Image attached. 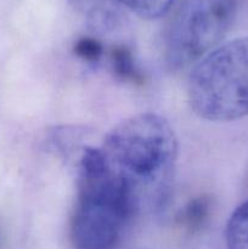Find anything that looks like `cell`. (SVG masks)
<instances>
[{
  "mask_svg": "<svg viewBox=\"0 0 248 249\" xmlns=\"http://www.w3.org/2000/svg\"><path fill=\"white\" fill-rule=\"evenodd\" d=\"M101 151L139 206L145 197L156 209L164 206L177 158V136L167 119L156 113L129 117L111 129Z\"/></svg>",
  "mask_w": 248,
  "mask_h": 249,
  "instance_id": "cell-1",
  "label": "cell"
},
{
  "mask_svg": "<svg viewBox=\"0 0 248 249\" xmlns=\"http://www.w3.org/2000/svg\"><path fill=\"white\" fill-rule=\"evenodd\" d=\"M139 207L135 195L111 169L101 148H85L79 160L77 202L71 223L75 249L113 248Z\"/></svg>",
  "mask_w": 248,
  "mask_h": 249,
  "instance_id": "cell-2",
  "label": "cell"
},
{
  "mask_svg": "<svg viewBox=\"0 0 248 249\" xmlns=\"http://www.w3.org/2000/svg\"><path fill=\"white\" fill-rule=\"evenodd\" d=\"M192 111L226 123L248 116V36L221 44L192 70L187 84Z\"/></svg>",
  "mask_w": 248,
  "mask_h": 249,
  "instance_id": "cell-3",
  "label": "cell"
},
{
  "mask_svg": "<svg viewBox=\"0 0 248 249\" xmlns=\"http://www.w3.org/2000/svg\"><path fill=\"white\" fill-rule=\"evenodd\" d=\"M238 11V0H181L165 29V60L185 68L218 48Z\"/></svg>",
  "mask_w": 248,
  "mask_h": 249,
  "instance_id": "cell-4",
  "label": "cell"
},
{
  "mask_svg": "<svg viewBox=\"0 0 248 249\" xmlns=\"http://www.w3.org/2000/svg\"><path fill=\"white\" fill-rule=\"evenodd\" d=\"M111 66L113 74L122 82L135 85H142L145 83V77L136 65L133 53L126 46L118 45L112 49Z\"/></svg>",
  "mask_w": 248,
  "mask_h": 249,
  "instance_id": "cell-5",
  "label": "cell"
},
{
  "mask_svg": "<svg viewBox=\"0 0 248 249\" xmlns=\"http://www.w3.org/2000/svg\"><path fill=\"white\" fill-rule=\"evenodd\" d=\"M228 249H248V201L233 211L225 230Z\"/></svg>",
  "mask_w": 248,
  "mask_h": 249,
  "instance_id": "cell-6",
  "label": "cell"
},
{
  "mask_svg": "<svg viewBox=\"0 0 248 249\" xmlns=\"http://www.w3.org/2000/svg\"><path fill=\"white\" fill-rule=\"evenodd\" d=\"M211 213V199L207 196H198L191 199L179 214V223L190 232L199 230Z\"/></svg>",
  "mask_w": 248,
  "mask_h": 249,
  "instance_id": "cell-7",
  "label": "cell"
},
{
  "mask_svg": "<svg viewBox=\"0 0 248 249\" xmlns=\"http://www.w3.org/2000/svg\"><path fill=\"white\" fill-rule=\"evenodd\" d=\"M141 18L157 19L172 10L175 0H118Z\"/></svg>",
  "mask_w": 248,
  "mask_h": 249,
  "instance_id": "cell-8",
  "label": "cell"
},
{
  "mask_svg": "<svg viewBox=\"0 0 248 249\" xmlns=\"http://www.w3.org/2000/svg\"><path fill=\"white\" fill-rule=\"evenodd\" d=\"M104 53V46L97 39L91 36H82L74 44V53L82 60L95 62L100 60Z\"/></svg>",
  "mask_w": 248,
  "mask_h": 249,
  "instance_id": "cell-9",
  "label": "cell"
}]
</instances>
